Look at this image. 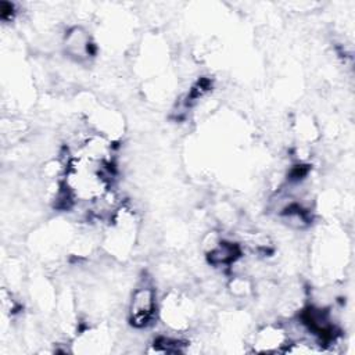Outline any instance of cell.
Instances as JSON below:
<instances>
[{"label": "cell", "mask_w": 355, "mask_h": 355, "mask_svg": "<svg viewBox=\"0 0 355 355\" xmlns=\"http://www.w3.org/2000/svg\"><path fill=\"white\" fill-rule=\"evenodd\" d=\"M159 313L157 290L150 282L139 283L128 302V322L135 329L148 327Z\"/></svg>", "instance_id": "cell-1"}, {"label": "cell", "mask_w": 355, "mask_h": 355, "mask_svg": "<svg viewBox=\"0 0 355 355\" xmlns=\"http://www.w3.org/2000/svg\"><path fill=\"white\" fill-rule=\"evenodd\" d=\"M193 313L194 306L190 298L179 291H169L159 308V315L164 318L165 323H168L175 330H183L189 327Z\"/></svg>", "instance_id": "cell-2"}, {"label": "cell", "mask_w": 355, "mask_h": 355, "mask_svg": "<svg viewBox=\"0 0 355 355\" xmlns=\"http://www.w3.org/2000/svg\"><path fill=\"white\" fill-rule=\"evenodd\" d=\"M290 343L287 329L280 323H268L261 326L252 336V351L276 354L284 352Z\"/></svg>", "instance_id": "cell-3"}, {"label": "cell", "mask_w": 355, "mask_h": 355, "mask_svg": "<svg viewBox=\"0 0 355 355\" xmlns=\"http://www.w3.org/2000/svg\"><path fill=\"white\" fill-rule=\"evenodd\" d=\"M65 54L75 61H85L94 54V43L90 33L80 25H73L65 31L62 37Z\"/></svg>", "instance_id": "cell-4"}]
</instances>
